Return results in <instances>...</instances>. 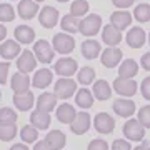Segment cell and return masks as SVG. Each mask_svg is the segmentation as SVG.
<instances>
[{"label": "cell", "mask_w": 150, "mask_h": 150, "mask_svg": "<svg viewBox=\"0 0 150 150\" xmlns=\"http://www.w3.org/2000/svg\"><path fill=\"white\" fill-rule=\"evenodd\" d=\"M88 150H108V145L102 139H93L88 144Z\"/></svg>", "instance_id": "41"}, {"label": "cell", "mask_w": 150, "mask_h": 150, "mask_svg": "<svg viewBox=\"0 0 150 150\" xmlns=\"http://www.w3.org/2000/svg\"><path fill=\"white\" fill-rule=\"evenodd\" d=\"M22 54V47L17 40H4L0 45V55L5 60H12Z\"/></svg>", "instance_id": "15"}, {"label": "cell", "mask_w": 150, "mask_h": 150, "mask_svg": "<svg viewBox=\"0 0 150 150\" xmlns=\"http://www.w3.org/2000/svg\"><path fill=\"white\" fill-rule=\"evenodd\" d=\"M80 50H82V55H83L87 60H93L100 55V50H102V48H100V43L97 42V40L87 38L85 42L82 43Z\"/></svg>", "instance_id": "23"}, {"label": "cell", "mask_w": 150, "mask_h": 150, "mask_svg": "<svg viewBox=\"0 0 150 150\" xmlns=\"http://www.w3.org/2000/svg\"><path fill=\"white\" fill-rule=\"evenodd\" d=\"M38 22L45 28H54L57 25V22H59V10L50 5L43 7L40 10V15H38Z\"/></svg>", "instance_id": "11"}, {"label": "cell", "mask_w": 150, "mask_h": 150, "mask_svg": "<svg viewBox=\"0 0 150 150\" xmlns=\"http://www.w3.org/2000/svg\"><path fill=\"white\" fill-rule=\"evenodd\" d=\"M93 127L98 134H112L113 129H115V120H113L108 113L105 112H100L97 113L95 118H93Z\"/></svg>", "instance_id": "6"}, {"label": "cell", "mask_w": 150, "mask_h": 150, "mask_svg": "<svg viewBox=\"0 0 150 150\" xmlns=\"http://www.w3.org/2000/svg\"><path fill=\"white\" fill-rule=\"evenodd\" d=\"M90 123H92V118H90V113L87 112H80L75 115V118L72 120L70 123V129L75 135H83L88 132L90 129Z\"/></svg>", "instance_id": "9"}, {"label": "cell", "mask_w": 150, "mask_h": 150, "mask_svg": "<svg viewBox=\"0 0 150 150\" xmlns=\"http://www.w3.org/2000/svg\"><path fill=\"white\" fill-rule=\"evenodd\" d=\"M77 92V82L72 77H60L59 80L55 82L54 93L57 98H70Z\"/></svg>", "instance_id": "1"}, {"label": "cell", "mask_w": 150, "mask_h": 150, "mask_svg": "<svg viewBox=\"0 0 150 150\" xmlns=\"http://www.w3.org/2000/svg\"><path fill=\"white\" fill-rule=\"evenodd\" d=\"M93 95H95V98H98V100H107V98H110L112 88L108 85V82L107 80H97L95 83H93Z\"/></svg>", "instance_id": "29"}, {"label": "cell", "mask_w": 150, "mask_h": 150, "mask_svg": "<svg viewBox=\"0 0 150 150\" xmlns=\"http://www.w3.org/2000/svg\"><path fill=\"white\" fill-rule=\"evenodd\" d=\"M30 125H33L37 130H47L50 127V115L43 110H33L30 115Z\"/></svg>", "instance_id": "18"}, {"label": "cell", "mask_w": 150, "mask_h": 150, "mask_svg": "<svg viewBox=\"0 0 150 150\" xmlns=\"http://www.w3.org/2000/svg\"><path fill=\"white\" fill-rule=\"evenodd\" d=\"M140 64H142V67H144L147 72H150V52H147V54L142 55V59H140Z\"/></svg>", "instance_id": "45"}, {"label": "cell", "mask_w": 150, "mask_h": 150, "mask_svg": "<svg viewBox=\"0 0 150 150\" xmlns=\"http://www.w3.org/2000/svg\"><path fill=\"white\" fill-rule=\"evenodd\" d=\"M75 115H77V112H75L74 105H70V103H62L57 108V120L62 123H72Z\"/></svg>", "instance_id": "27"}, {"label": "cell", "mask_w": 150, "mask_h": 150, "mask_svg": "<svg viewBox=\"0 0 150 150\" xmlns=\"http://www.w3.org/2000/svg\"><path fill=\"white\" fill-rule=\"evenodd\" d=\"M17 10H18V15L23 20H32L33 17L38 13V4L33 2V0H20Z\"/></svg>", "instance_id": "16"}, {"label": "cell", "mask_w": 150, "mask_h": 150, "mask_svg": "<svg viewBox=\"0 0 150 150\" xmlns=\"http://www.w3.org/2000/svg\"><path fill=\"white\" fill-rule=\"evenodd\" d=\"M5 37H7V27L4 23H0V42H4Z\"/></svg>", "instance_id": "48"}, {"label": "cell", "mask_w": 150, "mask_h": 150, "mask_svg": "<svg viewBox=\"0 0 150 150\" xmlns=\"http://www.w3.org/2000/svg\"><path fill=\"white\" fill-rule=\"evenodd\" d=\"M10 150H28V145L27 144H13L10 147Z\"/></svg>", "instance_id": "47"}, {"label": "cell", "mask_w": 150, "mask_h": 150, "mask_svg": "<svg viewBox=\"0 0 150 150\" xmlns=\"http://www.w3.org/2000/svg\"><path fill=\"white\" fill-rule=\"evenodd\" d=\"M17 135L15 123H0V140L2 142H10Z\"/></svg>", "instance_id": "32"}, {"label": "cell", "mask_w": 150, "mask_h": 150, "mask_svg": "<svg viewBox=\"0 0 150 150\" xmlns=\"http://www.w3.org/2000/svg\"><path fill=\"white\" fill-rule=\"evenodd\" d=\"M75 103L80 108H90L93 105V95L88 88H80L75 95Z\"/></svg>", "instance_id": "30"}, {"label": "cell", "mask_w": 150, "mask_h": 150, "mask_svg": "<svg viewBox=\"0 0 150 150\" xmlns=\"http://www.w3.org/2000/svg\"><path fill=\"white\" fill-rule=\"evenodd\" d=\"M140 122V125L144 127V129H150V105H145L139 110V118H137Z\"/></svg>", "instance_id": "39"}, {"label": "cell", "mask_w": 150, "mask_h": 150, "mask_svg": "<svg viewBox=\"0 0 150 150\" xmlns=\"http://www.w3.org/2000/svg\"><path fill=\"white\" fill-rule=\"evenodd\" d=\"M112 150H132V145L123 139H117L113 140V145H112Z\"/></svg>", "instance_id": "43"}, {"label": "cell", "mask_w": 150, "mask_h": 150, "mask_svg": "<svg viewBox=\"0 0 150 150\" xmlns=\"http://www.w3.org/2000/svg\"><path fill=\"white\" fill-rule=\"evenodd\" d=\"M54 54L55 50L54 47L47 42V40H37L35 45H33V55H35V59L37 62H42V64H50L52 60H54Z\"/></svg>", "instance_id": "2"}, {"label": "cell", "mask_w": 150, "mask_h": 150, "mask_svg": "<svg viewBox=\"0 0 150 150\" xmlns=\"http://www.w3.org/2000/svg\"><path fill=\"white\" fill-rule=\"evenodd\" d=\"M35 103V97L30 90L20 92V93H13V105H15L20 112H27L33 107Z\"/></svg>", "instance_id": "12"}, {"label": "cell", "mask_w": 150, "mask_h": 150, "mask_svg": "<svg viewBox=\"0 0 150 150\" xmlns=\"http://www.w3.org/2000/svg\"><path fill=\"white\" fill-rule=\"evenodd\" d=\"M15 18V10L10 4H0V22H12Z\"/></svg>", "instance_id": "38"}, {"label": "cell", "mask_w": 150, "mask_h": 150, "mask_svg": "<svg viewBox=\"0 0 150 150\" xmlns=\"http://www.w3.org/2000/svg\"><path fill=\"white\" fill-rule=\"evenodd\" d=\"M33 2H37V4H38V2H45V0H33Z\"/></svg>", "instance_id": "51"}, {"label": "cell", "mask_w": 150, "mask_h": 150, "mask_svg": "<svg viewBox=\"0 0 150 150\" xmlns=\"http://www.w3.org/2000/svg\"><path fill=\"white\" fill-rule=\"evenodd\" d=\"M134 17L140 23H145V22L150 20V5L149 4H139L137 8L134 10Z\"/></svg>", "instance_id": "36"}, {"label": "cell", "mask_w": 150, "mask_h": 150, "mask_svg": "<svg viewBox=\"0 0 150 150\" xmlns=\"http://www.w3.org/2000/svg\"><path fill=\"white\" fill-rule=\"evenodd\" d=\"M65 142H67V139H65L64 132H60V130H50L45 137V144L52 150H62L65 147Z\"/></svg>", "instance_id": "21"}, {"label": "cell", "mask_w": 150, "mask_h": 150, "mask_svg": "<svg viewBox=\"0 0 150 150\" xmlns=\"http://www.w3.org/2000/svg\"><path fill=\"white\" fill-rule=\"evenodd\" d=\"M52 47H54L55 52H59L62 55H67L70 52H74L75 48V40L72 35H67L65 32L57 33L54 37V42H52Z\"/></svg>", "instance_id": "4"}, {"label": "cell", "mask_w": 150, "mask_h": 150, "mask_svg": "<svg viewBox=\"0 0 150 150\" xmlns=\"http://www.w3.org/2000/svg\"><path fill=\"white\" fill-rule=\"evenodd\" d=\"M113 90L117 92L118 95L123 97H132L137 93V83L134 79H122L118 77L113 80Z\"/></svg>", "instance_id": "7"}, {"label": "cell", "mask_w": 150, "mask_h": 150, "mask_svg": "<svg viewBox=\"0 0 150 150\" xmlns=\"http://www.w3.org/2000/svg\"><path fill=\"white\" fill-rule=\"evenodd\" d=\"M100 27H102V18H100V15L90 13L83 20H80V28L79 30H80L82 35L92 37V35H97V32L100 30Z\"/></svg>", "instance_id": "3"}, {"label": "cell", "mask_w": 150, "mask_h": 150, "mask_svg": "<svg viewBox=\"0 0 150 150\" xmlns=\"http://www.w3.org/2000/svg\"><path fill=\"white\" fill-rule=\"evenodd\" d=\"M112 4L117 8H129L130 5H134V0H112Z\"/></svg>", "instance_id": "44"}, {"label": "cell", "mask_w": 150, "mask_h": 150, "mask_svg": "<svg viewBox=\"0 0 150 150\" xmlns=\"http://www.w3.org/2000/svg\"><path fill=\"white\" fill-rule=\"evenodd\" d=\"M93 79H95V70L92 69V67H82V69L79 70V74H77V80H79V83H82V85L92 83Z\"/></svg>", "instance_id": "35"}, {"label": "cell", "mask_w": 150, "mask_h": 150, "mask_svg": "<svg viewBox=\"0 0 150 150\" xmlns=\"http://www.w3.org/2000/svg\"><path fill=\"white\" fill-rule=\"evenodd\" d=\"M110 23L113 27H117L118 30H123V28L130 27L132 23V15H130L127 10H118V12H113L110 15Z\"/></svg>", "instance_id": "24"}, {"label": "cell", "mask_w": 150, "mask_h": 150, "mask_svg": "<svg viewBox=\"0 0 150 150\" xmlns=\"http://www.w3.org/2000/svg\"><path fill=\"white\" fill-rule=\"evenodd\" d=\"M13 35H15L17 42L25 43V45H28V43H32L35 40V30L32 27H28V25H18L15 28V33Z\"/></svg>", "instance_id": "25"}, {"label": "cell", "mask_w": 150, "mask_h": 150, "mask_svg": "<svg viewBox=\"0 0 150 150\" xmlns=\"http://www.w3.org/2000/svg\"><path fill=\"white\" fill-rule=\"evenodd\" d=\"M113 112L120 115V117L129 118L135 113V102L134 100H129V98H117L113 102Z\"/></svg>", "instance_id": "14"}, {"label": "cell", "mask_w": 150, "mask_h": 150, "mask_svg": "<svg viewBox=\"0 0 150 150\" xmlns=\"http://www.w3.org/2000/svg\"><path fill=\"white\" fill-rule=\"evenodd\" d=\"M8 70H10V64H8V62H0V85L7 83Z\"/></svg>", "instance_id": "40"}, {"label": "cell", "mask_w": 150, "mask_h": 150, "mask_svg": "<svg viewBox=\"0 0 150 150\" xmlns=\"http://www.w3.org/2000/svg\"><path fill=\"white\" fill-rule=\"evenodd\" d=\"M20 139H22V142H27V145L32 144V142H37L38 130L35 129L33 125H25V127H22V130H20Z\"/></svg>", "instance_id": "34"}, {"label": "cell", "mask_w": 150, "mask_h": 150, "mask_svg": "<svg viewBox=\"0 0 150 150\" xmlns=\"http://www.w3.org/2000/svg\"><path fill=\"white\" fill-rule=\"evenodd\" d=\"M17 112L12 110L10 107L0 108V123H15L17 122Z\"/></svg>", "instance_id": "37"}, {"label": "cell", "mask_w": 150, "mask_h": 150, "mask_svg": "<svg viewBox=\"0 0 150 150\" xmlns=\"http://www.w3.org/2000/svg\"><path fill=\"white\" fill-rule=\"evenodd\" d=\"M122 50L117 47H108L102 52V65L107 67V69H113L117 67L118 62L122 60Z\"/></svg>", "instance_id": "13"}, {"label": "cell", "mask_w": 150, "mask_h": 150, "mask_svg": "<svg viewBox=\"0 0 150 150\" xmlns=\"http://www.w3.org/2000/svg\"><path fill=\"white\" fill-rule=\"evenodd\" d=\"M52 80H54L52 72L48 69H40V70L35 72V75H33L32 85L35 87V88H47V87L52 83Z\"/></svg>", "instance_id": "20"}, {"label": "cell", "mask_w": 150, "mask_h": 150, "mask_svg": "<svg viewBox=\"0 0 150 150\" xmlns=\"http://www.w3.org/2000/svg\"><path fill=\"white\" fill-rule=\"evenodd\" d=\"M57 2H62V4H64V2H69V0H57Z\"/></svg>", "instance_id": "50"}, {"label": "cell", "mask_w": 150, "mask_h": 150, "mask_svg": "<svg viewBox=\"0 0 150 150\" xmlns=\"http://www.w3.org/2000/svg\"><path fill=\"white\" fill-rule=\"evenodd\" d=\"M123 135L132 142H140L145 135V129L140 125L139 120L130 118L129 122H125V125H123Z\"/></svg>", "instance_id": "5"}, {"label": "cell", "mask_w": 150, "mask_h": 150, "mask_svg": "<svg viewBox=\"0 0 150 150\" xmlns=\"http://www.w3.org/2000/svg\"><path fill=\"white\" fill-rule=\"evenodd\" d=\"M0 97H2V92H0Z\"/></svg>", "instance_id": "53"}, {"label": "cell", "mask_w": 150, "mask_h": 150, "mask_svg": "<svg viewBox=\"0 0 150 150\" xmlns=\"http://www.w3.org/2000/svg\"><path fill=\"white\" fill-rule=\"evenodd\" d=\"M88 12V2L87 0H74L72 5H70V15L80 18Z\"/></svg>", "instance_id": "33"}, {"label": "cell", "mask_w": 150, "mask_h": 150, "mask_svg": "<svg viewBox=\"0 0 150 150\" xmlns=\"http://www.w3.org/2000/svg\"><path fill=\"white\" fill-rule=\"evenodd\" d=\"M145 40H147V37H145V32H144L142 27H134L127 32V43H129L132 48L144 47Z\"/></svg>", "instance_id": "19"}, {"label": "cell", "mask_w": 150, "mask_h": 150, "mask_svg": "<svg viewBox=\"0 0 150 150\" xmlns=\"http://www.w3.org/2000/svg\"><path fill=\"white\" fill-rule=\"evenodd\" d=\"M140 92H142V97L144 98L150 100V75L142 80V83H140Z\"/></svg>", "instance_id": "42"}, {"label": "cell", "mask_w": 150, "mask_h": 150, "mask_svg": "<svg viewBox=\"0 0 150 150\" xmlns=\"http://www.w3.org/2000/svg\"><path fill=\"white\" fill-rule=\"evenodd\" d=\"M149 43H150V35H149Z\"/></svg>", "instance_id": "52"}, {"label": "cell", "mask_w": 150, "mask_h": 150, "mask_svg": "<svg viewBox=\"0 0 150 150\" xmlns=\"http://www.w3.org/2000/svg\"><path fill=\"white\" fill-rule=\"evenodd\" d=\"M139 72V65L134 59H127L123 60L122 65H120V70H118V75L122 79H134Z\"/></svg>", "instance_id": "28"}, {"label": "cell", "mask_w": 150, "mask_h": 150, "mask_svg": "<svg viewBox=\"0 0 150 150\" xmlns=\"http://www.w3.org/2000/svg\"><path fill=\"white\" fill-rule=\"evenodd\" d=\"M55 72L57 75L60 77H72V75L77 72V60L75 59H70V57H62L55 62Z\"/></svg>", "instance_id": "10"}, {"label": "cell", "mask_w": 150, "mask_h": 150, "mask_svg": "<svg viewBox=\"0 0 150 150\" xmlns=\"http://www.w3.org/2000/svg\"><path fill=\"white\" fill-rule=\"evenodd\" d=\"M102 40L107 43L108 47H115L117 43L122 42V30H118L117 27H113L112 23H108L102 30Z\"/></svg>", "instance_id": "17"}, {"label": "cell", "mask_w": 150, "mask_h": 150, "mask_svg": "<svg viewBox=\"0 0 150 150\" xmlns=\"http://www.w3.org/2000/svg\"><path fill=\"white\" fill-rule=\"evenodd\" d=\"M12 90L13 93H20V92H25L28 90V87H30V79H28L27 74H20V72H17V74L12 75Z\"/></svg>", "instance_id": "26"}, {"label": "cell", "mask_w": 150, "mask_h": 150, "mask_svg": "<svg viewBox=\"0 0 150 150\" xmlns=\"http://www.w3.org/2000/svg\"><path fill=\"white\" fill-rule=\"evenodd\" d=\"M134 150H150V147L149 145H145V144H142V145H139V147H135Z\"/></svg>", "instance_id": "49"}, {"label": "cell", "mask_w": 150, "mask_h": 150, "mask_svg": "<svg viewBox=\"0 0 150 150\" xmlns=\"http://www.w3.org/2000/svg\"><path fill=\"white\" fill-rule=\"evenodd\" d=\"M60 27H62V30L67 32V33H77L79 28H80V18H77V17L69 13V15H65L64 18H62Z\"/></svg>", "instance_id": "31"}, {"label": "cell", "mask_w": 150, "mask_h": 150, "mask_svg": "<svg viewBox=\"0 0 150 150\" xmlns=\"http://www.w3.org/2000/svg\"><path fill=\"white\" fill-rule=\"evenodd\" d=\"M33 150H52V149H50L47 144H45V140H40V142H37V144H35Z\"/></svg>", "instance_id": "46"}, {"label": "cell", "mask_w": 150, "mask_h": 150, "mask_svg": "<svg viewBox=\"0 0 150 150\" xmlns=\"http://www.w3.org/2000/svg\"><path fill=\"white\" fill-rule=\"evenodd\" d=\"M37 108L38 110H43V112H52L55 108V105H57V97H55V93H50V92H43V93H40L37 98Z\"/></svg>", "instance_id": "22"}, {"label": "cell", "mask_w": 150, "mask_h": 150, "mask_svg": "<svg viewBox=\"0 0 150 150\" xmlns=\"http://www.w3.org/2000/svg\"><path fill=\"white\" fill-rule=\"evenodd\" d=\"M35 67H37V59H35L33 52L23 50L18 55V59H17V69H18V72L20 74H30L32 70H35Z\"/></svg>", "instance_id": "8"}]
</instances>
